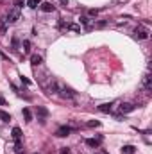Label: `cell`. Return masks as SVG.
Instances as JSON below:
<instances>
[{
    "label": "cell",
    "mask_w": 152,
    "mask_h": 154,
    "mask_svg": "<svg viewBox=\"0 0 152 154\" xmlns=\"http://www.w3.org/2000/svg\"><path fill=\"white\" fill-rule=\"evenodd\" d=\"M38 115H39L41 118H47V117H49V111H47L45 107H41V106H39V107H38Z\"/></svg>",
    "instance_id": "15"
},
{
    "label": "cell",
    "mask_w": 152,
    "mask_h": 154,
    "mask_svg": "<svg viewBox=\"0 0 152 154\" xmlns=\"http://www.w3.org/2000/svg\"><path fill=\"white\" fill-rule=\"evenodd\" d=\"M6 32H7V20L4 16V18H0V34H6Z\"/></svg>",
    "instance_id": "10"
},
{
    "label": "cell",
    "mask_w": 152,
    "mask_h": 154,
    "mask_svg": "<svg viewBox=\"0 0 152 154\" xmlns=\"http://www.w3.org/2000/svg\"><path fill=\"white\" fill-rule=\"evenodd\" d=\"M14 150H16V152H21V142H16V145H14Z\"/></svg>",
    "instance_id": "24"
},
{
    "label": "cell",
    "mask_w": 152,
    "mask_h": 154,
    "mask_svg": "<svg viewBox=\"0 0 152 154\" xmlns=\"http://www.w3.org/2000/svg\"><path fill=\"white\" fill-rule=\"evenodd\" d=\"M13 50H18V38H13Z\"/></svg>",
    "instance_id": "21"
},
{
    "label": "cell",
    "mask_w": 152,
    "mask_h": 154,
    "mask_svg": "<svg viewBox=\"0 0 152 154\" xmlns=\"http://www.w3.org/2000/svg\"><path fill=\"white\" fill-rule=\"evenodd\" d=\"M20 9L21 7H18V6H14L9 13H7V16H6V20H7V24H16V21L20 20Z\"/></svg>",
    "instance_id": "2"
},
{
    "label": "cell",
    "mask_w": 152,
    "mask_h": 154,
    "mask_svg": "<svg viewBox=\"0 0 152 154\" xmlns=\"http://www.w3.org/2000/svg\"><path fill=\"white\" fill-rule=\"evenodd\" d=\"M79 21H81V24H82L86 29H90V27H91V24H90V18H88V16H81V18H79Z\"/></svg>",
    "instance_id": "14"
},
{
    "label": "cell",
    "mask_w": 152,
    "mask_h": 154,
    "mask_svg": "<svg viewBox=\"0 0 152 154\" xmlns=\"http://www.w3.org/2000/svg\"><path fill=\"white\" fill-rule=\"evenodd\" d=\"M13 138H14L16 142L21 140V129H20V127H13Z\"/></svg>",
    "instance_id": "12"
},
{
    "label": "cell",
    "mask_w": 152,
    "mask_h": 154,
    "mask_svg": "<svg viewBox=\"0 0 152 154\" xmlns=\"http://www.w3.org/2000/svg\"><path fill=\"white\" fill-rule=\"evenodd\" d=\"M122 152H123V154H134V152H136V147H134V145H123Z\"/></svg>",
    "instance_id": "13"
},
{
    "label": "cell",
    "mask_w": 152,
    "mask_h": 154,
    "mask_svg": "<svg viewBox=\"0 0 152 154\" xmlns=\"http://www.w3.org/2000/svg\"><path fill=\"white\" fill-rule=\"evenodd\" d=\"M111 109H113V104H111V102H109V104H100V106H98V111H100V113H109Z\"/></svg>",
    "instance_id": "9"
},
{
    "label": "cell",
    "mask_w": 152,
    "mask_h": 154,
    "mask_svg": "<svg viewBox=\"0 0 152 154\" xmlns=\"http://www.w3.org/2000/svg\"><path fill=\"white\" fill-rule=\"evenodd\" d=\"M31 63L34 64V67H39V64L43 63V57L38 56V54H32V56H31Z\"/></svg>",
    "instance_id": "8"
},
{
    "label": "cell",
    "mask_w": 152,
    "mask_h": 154,
    "mask_svg": "<svg viewBox=\"0 0 152 154\" xmlns=\"http://www.w3.org/2000/svg\"><path fill=\"white\" fill-rule=\"evenodd\" d=\"M93 154H109V152H106V150H98V152H93Z\"/></svg>",
    "instance_id": "27"
},
{
    "label": "cell",
    "mask_w": 152,
    "mask_h": 154,
    "mask_svg": "<svg viewBox=\"0 0 152 154\" xmlns=\"http://www.w3.org/2000/svg\"><path fill=\"white\" fill-rule=\"evenodd\" d=\"M39 4H41V0H29V2H27V6H29L31 9H36Z\"/></svg>",
    "instance_id": "17"
},
{
    "label": "cell",
    "mask_w": 152,
    "mask_h": 154,
    "mask_svg": "<svg viewBox=\"0 0 152 154\" xmlns=\"http://www.w3.org/2000/svg\"><path fill=\"white\" fill-rule=\"evenodd\" d=\"M59 2H61L63 6H66V4H68V0H59Z\"/></svg>",
    "instance_id": "28"
},
{
    "label": "cell",
    "mask_w": 152,
    "mask_h": 154,
    "mask_svg": "<svg viewBox=\"0 0 152 154\" xmlns=\"http://www.w3.org/2000/svg\"><path fill=\"white\" fill-rule=\"evenodd\" d=\"M21 47H24V52H25V54H29V52H31V41H27V39H25Z\"/></svg>",
    "instance_id": "19"
},
{
    "label": "cell",
    "mask_w": 152,
    "mask_h": 154,
    "mask_svg": "<svg viewBox=\"0 0 152 154\" xmlns=\"http://www.w3.org/2000/svg\"><path fill=\"white\" fill-rule=\"evenodd\" d=\"M0 120H2V122H9L11 120V115L6 113V111H0Z\"/></svg>",
    "instance_id": "18"
},
{
    "label": "cell",
    "mask_w": 152,
    "mask_h": 154,
    "mask_svg": "<svg viewBox=\"0 0 152 154\" xmlns=\"http://www.w3.org/2000/svg\"><path fill=\"white\" fill-rule=\"evenodd\" d=\"M20 79H21V82H25V84H31V81H29V79H27V77H24V75H21V77H20Z\"/></svg>",
    "instance_id": "25"
},
{
    "label": "cell",
    "mask_w": 152,
    "mask_h": 154,
    "mask_svg": "<svg viewBox=\"0 0 152 154\" xmlns=\"http://www.w3.org/2000/svg\"><path fill=\"white\" fill-rule=\"evenodd\" d=\"M39 7H41V11H43V13H52V11H54V6H52L50 2H41V4H39Z\"/></svg>",
    "instance_id": "7"
},
{
    "label": "cell",
    "mask_w": 152,
    "mask_h": 154,
    "mask_svg": "<svg viewBox=\"0 0 152 154\" xmlns=\"http://www.w3.org/2000/svg\"><path fill=\"white\" fill-rule=\"evenodd\" d=\"M134 109H136V106L133 102H123L120 106V113H131V111H134Z\"/></svg>",
    "instance_id": "5"
},
{
    "label": "cell",
    "mask_w": 152,
    "mask_h": 154,
    "mask_svg": "<svg viewBox=\"0 0 152 154\" xmlns=\"http://www.w3.org/2000/svg\"><path fill=\"white\" fill-rule=\"evenodd\" d=\"M21 115H24L25 122H31V120H32V113H31V109H29V107H24V111H21Z\"/></svg>",
    "instance_id": "11"
},
{
    "label": "cell",
    "mask_w": 152,
    "mask_h": 154,
    "mask_svg": "<svg viewBox=\"0 0 152 154\" xmlns=\"http://www.w3.org/2000/svg\"><path fill=\"white\" fill-rule=\"evenodd\" d=\"M100 142H102V136H98V138H88V140H86V145H88V147H98Z\"/></svg>",
    "instance_id": "6"
},
{
    "label": "cell",
    "mask_w": 152,
    "mask_h": 154,
    "mask_svg": "<svg viewBox=\"0 0 152 154\" xmlns=\"http://www.w3.org/2000/svg\"><path fill=\"white\" fill-rule=\"evenodd\" d=\"M59 154H72V152H70V149H68V147H63V149L59 150Z\"/></svg>",
    "instance_id": "22"
},
{
    "label": "cell",
    "mask_w": 152,
    "mask_h": 154,
    "mask_svg": "<svg viewBox=\"0 0 152 154\" xmlns=\"http://www.w3.org/2000/svg\"><path fill=\"white\" fill-rule=\"evenodd\" d=\"M49 90H50L54 95H59L61 99H74V97H75V92L72 90V88H68V86L61 84L59 81H52Z\"/></svg>",
    "instance_id": "1"
},
{
    "label": "cell",
    "mask_w": 152,
    "mask_h": 154,
    "mask_svg": "<svg viewBox=\"0 0 152 154\" xmlns=\"http://www.w3.org/2000/svg\"><path fill=\"white\" fill-rule=\"evenodd\" d=\"M143 86H145V92H150V90H152V86H150V75H147V77H145Z\"/></svg>",
    "instance_id": "16"
},
{
    "label": "cell",
    "mask_w": 152,
    "mask_h": 154,
    "mask_svg": "<svg viewBox=\"0 0 152 154\" xmlns=\"http://www.w3.org/2000/svg\"><path fill=\"white\" fill-rule=\"evenodd\" d=\"M88 125H90V127H98V125H100V122H98V120H90V122H88Z\"/></svg>",
    "instance_id": "20"
},
{
    "label": "cell",
    "mask_w": 152,
    "mask_h": 154,
    "mask_svg": "<svg viewBox=\"0 0 152 154\" xmlns=\"http://www.w3.org/2000/svg\"><path fill=\"white\" fill-rule=\"evenodd\" d=\"M0 106H6V99L2 95H0Z\"/></svg>",
    "instance_id": "26"
},
{
    "label": "cell",
    "mask_w": 152,
    "mask_h": 154,
    "mask_svg": "<svg viewBox=\"0 0 152 154\" xmlns=\"http://www.w3.org/2000/svg\"><path fill=\"white\" fill-rule=\"evenodd\" d=\"M68 29H72V31H75V32H81V27H79V25H68Z\"/></svg>",
    "instance_id": "23"
},
{
    "label": "cell",
    "mask_w": 152,
    "mask_h": 154,
    "mask_svg": "<svg viewBox=\"0 0 152 154\" xmlns=\"http://www.w3.org/2000/svg\"><path fill=\"white\" fill-rule=\"evenodd\" d=\"M134 36H136L138 39H148V29L143 27V25H138V27L134 29Z\"/></svg>",
    "instance_id": "3"
},
{
    "label": "cell",
    "mask_w": 152,
    "mask_h": 154,
    "mask_svg": "<svg viewBox=\"0 0 152 154\" xmlns=\"http://www.w3.org/2000/svg\"><path fill=\"white\" fill-rule=\"evenodd\" d=\"M72 133V127H68V125H61L57 131H56V136H59V138H64V136H68Z\"/></svg>",
    "instance_id": "4"
}]
</instances>
